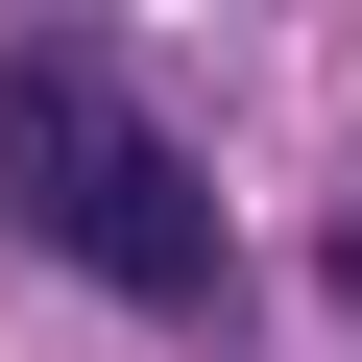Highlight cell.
<instances>
[{
	"instance_id": "6da1fadb",
	"label": "cell",
	"mask_w": 362,
	"mask_h": 362,
	"mask_svg": "<svg viewBox=\"0 0 362 362\" xmlns=\"http://www.w3.org/2000/svg\"><path fill=\"white\" fill-rule=\"evenodd\" d=\"M0 218H25L73 290H121V314H218L194 145H169L145 97H97V73H0Z\"/></svg>"
},
{
	"instance_id": "7a4b0ae2",
	"label": "cell",
	"mask_w": 362,
	"mask_h": 362,
	"mask_svg": "<svg viewBox=\"0 0 362 362\" xmlns=\"http://www.w3.org/2000/svg\"><path fill=\"white\" fill-rule=\"evenodd\" d=\"M338 314H362V242H338Z\"/></svg>"
}]
</instances>
